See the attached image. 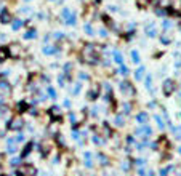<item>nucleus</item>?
I'll list each match as a JSON object with an SVG mask.
<instances>
[{
  "label": "nucleus",
  "instance_id": "8",
  "mask_svg": "<svg viewBox=\"0 0 181 176\" xmlns=\"http://www.w3.org/2000/svg\"><path fill=\"white\" fill-rule=\"evenodd\" d=\"M151 133H152V130L149 128V125H141L140 128L136 130V134L140 138H144V139H147L149 136H151Z\"/></svg>",
  "mask_w": 181,
  "mask_h": 176
},
{
  "label": "nucleus",
  "instance_id": "6",
  "mask_svg": "<svg viewBox=\"0 0 181 176\" xmlns=\"http://www.w3.org/2000/svg\"><path fill=\"white\" fill-rule=\"evenodd\" d=\"M162 90H163L165 96H170V94L175 91V82H173L172 78H167L165 82H163V85H162Z\"/></svg>",
  "mask_w": 181,
  "mask_h": 176
},
{
  "label": "nucleus",
  "instance_id": "25",
  "mask_svg": "<svg viewBox=\"0 0 181 176\" xmlns=\"http://www.w3.org/2000/svg\"><path fill=\"white\" fill-rule=\"evenodd\" d=\"M130 55H132V61L133 63H140V53H138L136 50H132Z\"/></svg>",
  "mask_w": 181,
  "mask_h": 176
},
{
  "label": "nucleus",
  "instance_id": "36",
  "mask_svg": "<svg viewBox=\"0 0 181 176\" xmlns=\"http://www.w3.org/2000/svg\"><path fill=\"white\" fill-rule=\"evenodd\" d=\"M122 168H123L125 171H128V170H130V163H128L127 160H125V162H122Z\"/></svg>",
  "mask_w": 181,
  "mask_h": 176
},
{
  "label": "nucleus",
  "instance_id": "5",
  "mask_svg": "<svg viewBox=\"0 0 181 176\" xmlns=\"http://www.w3.org/2000/svg\"><path fill=\"white\" fill-rule=\"evenodd\" d=\"M120 91H122L123 96H127V98L133 96V94L136 93L135 88H133V85H132L130 82H122V83H120Z\"/></svg>",
  "mask_w": 181,
  "mask_h": 176
},
{
  "label": "nucleus",
  "instance_id": "47",
  "mask_svg": "<svg viewBox=\"0 0 181 176\" xmlns=\"http://www.w3.org/2000/svg\"><path fill=\"white\" fill-rule=\"evenodd\" d=\"M127 143H128V144H133V143H135V139H133L132 136H128V138H127Z\"/></svg>",
  "mask_w": 181,
  "mask_h": 176
},
{
  "label": "nucleus",
  "instance_id": "29",
  "mask_svg": "<svg viewBox=\"0 0 181 176\" xmlns=\"http://www.w3.org/2000/svg\"><path fill=\"white\" fill-rule=\"evenodd\" d=\"M93 141H95V144H98V146H103V144H104V139L100 138V134H95V136H93Z\"/></svg>",
  "mask_w": 181,
  "mask_h": 176
},
{
  "label": "nucleus",
  "instance_id": "53",
  "mask_svg": "<svg viewBox=\"0 0 181 176\" xmlns=\"http://www.w3.org/2000/svg\"><path fill=\"white\" fill-rule=\"evenodd\" d=\"M2 173H3V168H2V163H0V176H2Z\"/></svg>",
  "mask_w": 181,
  "mask_h": 176
},
{
  "label": "nucleus",
  "instance_id": "42",
  "mask_svg": "<svg viewBox=\"0 0 181 176\" xmlns=\"http://www.w3.org/2000/svg\"><path fill=\"white\" fill-rule=\"evenodd\" d=\"M135 162H136V165H140V167L146 163V160H143V158H138V160H135Z\"/></svg>",
  "mask_w": 181,
  "mask_h": 176
},
{
  "label": "nucleus",
  "instance_id": "41",
  "mask_svg": "<svg viewBox=\"0 0 181 176\" xmlns=\"http://www.w3.org/2000/svg\"><path fill=\"white\" fill-rule=\"evenodd\" d=\"M10 165H19V158H11Z\"/></svg>",
  "mask_w": 181,
  "mask_h": 176
},
{
  "label": "nucleus",
  "instance_id": "23",
  "mask_svg": "<svg viewBox=\"0 0 181 176\" xmlns=\"http://www.w3.org/2000/svg\"><path fill=\"white\" fill-rule=\"evenodd\" d=\"M31 151H32V143H27L26 146H24V151H23V157H27L31 154Z\"/></svg>",
  "mask_w": 181,
  "mask_h": 176
},
{
  "label": "nucleus",
  "instance_id": "17",
  "mask_svg": "<svg viewBox=\"0 0 181 176\" xmlns=\"http://www.w3.org/2000/svg\"><path fill=\"white\" fill-rule=\"evenodd\" d=\"M114 125H116V127H123V125H125V118H123L122 114H117V115L114 117Z\"/></svg>",
  "mask_w": 181,
  "mask_h": 176
},
{
  "label": "nucleus",
  "instance_id": "33",
  "mask_svg": "<svg viewBox=\"0 0 181 176\" xmlns=\"http://www.w3.org/2000/svg\"><path fill=\"white\" fill-rule=\"evenodd\" d=\"M48 96H50L51 99H56V91H54L51 87H48Z\"/></svg>",
  "mask_w": 181,
  "mask_h": 176
},
{
  "label": "nucleus",
  "instance_id": "13",
  "mask_svg": "<svg viewBox=\"0 0 181 176\" xmlns=\"http://www.w3.org/2000/svg\"><path fill=\"white\" fill-rule=\"evenodd\" d=\"M136 122L140 125H147V122H149V115L146 114V112H140L136 115Z\"/></svg>",
  "mask_w": 181,
  "mask_h": 176
},
{
  "label": "nucleus",
  "instance_id": "37",
  "mask_svg": "<svg viewBox=\"0 0 181 176\" xmlns=\"http://www.w3.org/2000/svg\"><path fill=\"white\" fill-rule=\"evenodd\" d=\"M172 26H173V24H172V21H163V29H170Z\"/></svg>",
  "mask_w": 181,
  "mask_h": 176
},
{
  "label": "nucleus",
  "instance_id": "39",
  "mask_svg": "<svg viewBox=\"0 0 181 176\" xmlns=\"http://www.w3.org/2000/svg\"><path fill=\"white\" fill-rule=\"evenodd\" d=\"M147 174V171L144 170V168H140V170H138V176H146Z\"/></svg>",
  "mask_w": 181,
  "mask_h": 176
},
{
  "label": "nucleus",
  "instance_id": "52",
  "mask_svg": "<svg viewBox=\"0 0 181 176\" xmlns=\"http://www.w3.org/2000/svg\"><path fill=\"white\" fill-rule=\"evenodd\" d=\"M146 176H154V171H147V174Z\"/></svg>",
  "mask_w": 181,
  "mask_h": 176
},
{
  "label": "nucleus",
  "instance_id": "2",
  "mask_svg": "<svg viewBox=\"0 0 181 176\" xmlns=\"http://www.w3.org/2000/svg\"><path fill=\"white\" fill-rule=\"evenodd\" d=\"M61 16H63L64 23H66V24H69V26H74V24H75V21H77L75 13H74L71 8H64V10H63V13H61Z\"/></svg>",
  "mask_w": 181,
  "mask_h": 176
},
{
  "label": "nucleus",
  "instance_id": "16",
  "mask_svg": "<svg viewBox=\"0 0 181 176\" xmlns=\"http://www.w3.org/2000/svg\"><path fill=\"white\" fill-rule=\"evenodd\" d=\"M16 147H18V146H16V141H15V139H8V146H7V151H8L10 154L16 152V151H18Z\"/></svg>",
  "mask_w": 181,
  "mask_h": 176
},
{
  "label": "nucleus",
  "instance_id": "27",
  "mask_svg": "<svg viewBox=\"0 0 181 176\" xmlns=\"http://www.w3.org/2000/svg\"><path fill=\"white\" fill-rule=\"evenodd\" d=\"M173 168H175V167H165V168H162L160 176H168V173H172V171H173Z\"/></svg>",
  "mask_w": 181,
  "mask_h": 176
},
{
  "label": "nucleus",
  "instance_id": "48",
  "mask_svg": "<svg viewBox=\"0 0 181 176\" xmlns=\"http://www.w3.org/2000/svg\"><path fill=\"white\" fill-rule=\"evenodd\" d=\"M3 101H5V98H3V94H2V93H0V106H2V104H3Z\"/></svg>",
  "mask_w": 181,
  "mask_h": 176
},
{
  "label": "nucleus",
  "instance_id": "14",
  "mask_svg": "<svg viewBox=\"0 0 181 176\" xmlns=\"http://www.w3.org/2000/svg\"><path fill=\"white\" fill-rule=\"evenodd\" d=\"M42 51H44L45 55L51 56V55H56V53H58V48L53 47V45H47V47H44V50H42Z\"/></svg>",
  "mask_w": 181,
  "mask_h": 176
},
{
  "label": "nucleus",
  "instance_id": "30",
  "mask_svg": "<svg viewBox=\"0 0 181 176\" xmlns=\"http://www.w3.org/2000/svg\"><path fill=\"white\" fill-rule=\"evenodd\" d=\"M85 32H87V35H95V29L90 24H85Z\"/></svg>",
  "mask_w": 181,
  "mask_h": 176
},
{
  "label": "nucleus",
  "instance_id": "40",
  "mask_svg": "<svg viewBox=\"0 0 181 176\" xmlns=\"http://www.w3.org/2000/svg\"><path fill=\"white\" fill-rule=\"evenodd\" d=\"M173 131L176 133V138H181V127H178V128H173Z\"/></svg>",
  "mask_w": 181,
  "mask_h": 176
},
{
  "label": "nucleus",
  "instance_id": "50",
  "mask_svg": "<svg viewBox=\"0 0 181 176\" xmlns=\"http://www.w3.org/2000/svg\"><path fill=\"white\" fill-rule=\"evenodd\" d=\"M64 106H66V107H71V101L66 99V101H64Z\"/></svg>",
  "mask_w": 181,
  "mask_h": 176
},
{
  "label": "nucleus",
  "instance_id": "7",
  "mask_svg": "<svg viewBox=\"0 0 181 176\" xmlns=\"http://www.w3.org/2000/svg\"><path fill=\"white\" fill-rule=\"evenodd\" d=\"M100 91H101V88H100V85H98V83L91 85V88H90V91H88V94H87V98H88L90 101L98 99V96H100Z\"/></svg>",
  "mask_w": 181,
  "mask_h": 176
},
{
  "label": "nucleus",
  "instance_id": "15",
  "mask_svg": "<svg viewBox=\"0 0 181 176\" xmlns=\"http://www.w3.org/2000/svg\"><path fill=\"white\" fill-rule=\"evenodd\" d=\"M8 58H10V55H8V48H7V47H0V63L7 61Z\"/></svg>",
  "mask_w": 181,
  "mask_h": 176
},
{
  "label": "nucleus",
  "instance_id": "11",
  "mask_svg": "<svg viewBox=\"0 0 181 176\" xmlns=\"http://www.w3.org/2000/svg\"><path fill=\"white\" fill-rule=\"evenodd\" d=\"M8 55L10 56H15V58H21L23 56V50H21L19 45H11L8 48Z\"/></svg>",
  "mask_w": 181,
  "mask_h": 176
},
{
  "label": "nucleus",
  "instance_id": "20",
  "mask_svg": "<svg viewBox=\"0 0 181 176\" xmlns=\"http://www.w3.org/2000/svg\"><path fill=\"white\" fill-rule=\"evenodd\" d=\"M35 37H37V32H35L34 29L26 31V34H24V38H26V40H32V38H35Z\"/></svg>",
  "mask_w": 181,
  "mask_h": 176
},
{
  "label": "nucleus",
  "instance_id": "28",
  "mask_svg": "<svg viewBox=\"0 0 181 176\" xmlns=\"http://www.w3.org/2000/svg\"><path fill=\"white\" fill-rule=\"evenodd\" d=\"M98 158H100V163L101 165H107L109 163V158L106 155H103V154H98Z\"/></svg>",
  "mask_w": 181,
  "mask_h": 176
},
{
  "label": "nucleus",
  "instance_id": "10",
  "mask_svg": "<svg viewBox=\"0 0 181 176\" xmlns=\"http://www.w3.org/2000/svg\"><path fill=\"white\" fill-rule=\"evenodd\" d=\"M144 32L147 34V37H156V35H157L156 24H154V23H147V24L144 26Z\"/></svg>",
  "mask_w": 181,
  "mask_h": 176
},
{
  "label": "nucleus",
  "instance_id": "22",
  "mask_svg": "<svg viewBox=\"0 0 181 176\" xmlns=\"http://www.w3.org/2000/svg\"><path fill=\"white\" fill-rule=\"evenodd\" d=\"M23 28V21L21 19H15V21H13V24H11V29L13 31H19Z\"/></svg>",
  "mask_w": 181,
  "mask_h": 176
},
{
  "label": "nucleus",
  "instance_id": "24",
  "mask_svg": "<svg viewBox=\"0 0 181 176\" xmlns=\"http://www.w3.org/2000/svg\"><path fill=\"white\" fill-rule=\"evenodd\" d=\"M50 114H51V115H58V118H61V109H59L58 106L51 107V109H50Z\"/></svg>",
  "mask_w": 181,
  "mask_h": 176
},
{
  "label": "nucleus",
  "instance_id": "21",
  "mask_svg": "<svg viewBox=\"0 0 181 176\" xmlns=\"http://www.w3.org/2000/svg\"><path fill=\"white\" fill-rule=\"evenodd\" d=\"M112 58H114V61H116L117 64H120V66L123 64V56L120 55L119 51H114V53H112Z\"/></svg>",
  "mask_w": 181,
  "mask_h": 176
},
{
  "label": "nucleus",
  "instance_id": "45",
  "mask_svg": "<svg viewBox=\"0 0 181 176\" xmlns=\"http://www.w3.org/2000/svg\"><path fill=\"white\" fill-rule=\"evenodd\" d=\"M21 141H24V134H18V136H16V143H21Z\"/></svg>",
  "mask_w": 181,
  "mask_h": 176
},
{
  "label": "nucleus",
  "instance_id": "1",
  "mask_svg": "<svg viewBox=\"0 0 181 176\" xmlns=\"http://www.w3.org/2000/svg\"><path fill=\"white\" fill-rule=\"evenodd\" d=\"M96 45H85L82 50V59L88 63V64H98V59H100V53L96 51L95 48Z\"/></svg>",
  "mask_w": 181,
  "mask_h": 176
},
{
  "label": "nucleus",
  "instance_id": "34",
  "mask_svg": "<svg viewBox=\"0 0 181 176\" xmlns=\"http://www.w3.org/2000/svg\"><path fill=\"white\" fill-rule=\"evenodd\" d=\"M119 74H122V75H127L128 74V69H127V67H125L123 64L120 66V69H119Z\"/></svg>",
  "mask_w": 181,
  "mask_h": 176
},
{
  "label": "nucleus",
  "instance_id": "9",
  "mask_svg": "<svg viewBox=\"0 0 181 176\" xmlns=\"http://www.w3.org/2000/svg\"><path fill=\"white\" fill-rule=\"evenodd\" d=\"M0 93L3 94V96H8L11 93V85L7 82L5 78H0Z\"/></svg>",
  "mask_w": 181,
  "mask_h": 176
},
{
  "label": "nucleus",
  "instance_id": "12",
  "mask_svg": "<svg viewBox=\"0 0 181 176\" xmlns=\"http://www.w3.org/2000/svg\"><path fill=\"white\" fill-rule=\"evenodd\" d=\"M0 21H2L3 24H8L11 21V13L7 8H2V11H0Z\"/></svg>",
  "mask_w": 181,
  "mask_h": 176
},
{
  "label": "nucleus",
  "instance_id": "51",
  "mask_svg": "<svg viewBox=\"0 0 181 176\" xmlns=\"http://www.w3.org/2000/svg\"><path fill=\"white\" fill-rule=\"evenodd\" d=\"M0 40H2V42H5V40H7V35H3V34H0Z\"/></svg>",
  "mask_w": 181,
  "mask_h": 176
},
{
  "label": "nucleus",
  "instance_id": "54",
  "mask_svg": "<svg viewBox=\"0 0 181 176\" xmlns=\"http://www.w3.org/2000/svg\"><path fill=\"white\" fill-rule=\"evenodd\" d=\"M179 154H181V147H179Z\"/></svg>",
  "mask_w": 181,
  "mask_h": 176
},
{
  "label": "nucleus",
  "instance_id": "31",
  "mask_svg": "<svg viewBox=\"0 0 181 176\" xmlns=\"http://www.w3.org/2000/svg\"><path fill=\"white\" fill-rule=\"evenodd\" d=\"M154 118H156V122H157L159 128H163V127H165V123H163V120L160 118V115H154Z\"/></svg>",
  "mask_w": 181,
  "mask_h": 176
},
{
  "label": "nucleus",
  "instance_id": "44",
  "mask_svg": "<svg viewBox=\"0 0 181 176\" xmlns=\"http://www.w3.org/2000/svg\"><path fill=\"white\" fill-rule=\"evenodd\" d=\"M173 171L176 173V176H181V167H175V168H173Z\"/></svg>",
  "mask_w": 181,
  "mask_h": 176
},
{
  "label": "nucleus",
  "instance_id": "3",
  "mask_svg": "<svg viewBox=\"0 0 181 176\" xmlns=\"http://www.w3.org/2000/svg\"><path fill=\"white\" fill-rule=\"evenodd\" d=\"M10 130H16V131H19L23 127H24V120L18 115V117H13L10 122H8V125H7Z\"/></svg>",
  "mask_w": 181,
  "mask_h": 176
},
{
  "label": "nucleus",
  "instance_id": "46",
  "mask_svg": "<svg viewBox=\"0 0 181 176\" xmlns=\"http://www.w3.org/2000/svg\"><path fill=\"white\" fill-rule=\"evenodd\" d=\"M80 88H82V87H80V83H77V87L74 88V91H72V93H74V94H77V93L80 91Z\"/></svg>",
  "mask_w": 181,
  "mask_h": 176
},
{
  "label": "nucleus",
  "instance_id": "38",
  "mask_svg": "<svg viewBox=\"0 0 181 176\" xmlns=\"http://www.w3.org/2000/svg\"><path fill=\"white\" fill-rule=\"evenodd\" d=\"M58 82H59V85H61V87H64V85H66V82H64V75H59V77H58Z\"/></svg>",
  "mask_w": 181,
  "mask_h": 176
},
{
  "label": "nucleus",
  "instance_id": "18",
  "mask_svg": "<svg viewBox=\"0 0 181 176\" xmlns=\"http://www.w3.org/2000/svg\"><path fill=\"white\" fill-rule=\"evenodd\" d=\"M16 109H18V112H26L27 109H29V106H27V101H19V103L16 104Z\"/></svg>",
  "mask_w": 181,
  "mask_h": 176
},
{
  "label": "nucleus",
  "instance_id": "43",
  "mask_svg": "<svg viewBox=\"0 0 181 176\" xmlns=\"http://www.w3.org/2000/svg\"><path fill=\"white\" fill-rule=\"evenodd\" d=\"M100 35L101 37H107V29H100Z\"/></svg>",
  "mask_w": 181,
  "mask_h": 176
},
{
  "label": "nucleus",
  "instance_id": "49",
  "mask_svg": "<svg viewBox=\"0 0 181 176\" xmlns=\"http://www.w3.org/2000/svg\"><path fill=\"white\" fill-rule=\"evenodd\" d=\"M80 78H82V80H87L88 75H87V74H80Z\"/></svg>",
  "mask_w": 181,
  "mask_h": 176
},
{
  "label": "nucleus",
  "instance_id": "35",
  "mask_svg": "<svg viewBox=\"0 0 181 176\" xmlns=\"http://www.w3.org/2000/svg\"><path fill=\"white\" fill-rule=\"evenodd\" d=\"M151 85H152V77H151V75H147V78H146V88H147V90H151Z\"/></svg>",
  "mask_w": 181,
  "mask_h": 176
},
{
  "label": "nucleus",
  "instance_id": "4",
  "mask_svg": "<svg viewBox=\"0 0 181 176\" xmlns=\"http://www.w3.org/2000/svg\"><path fill=\"white\" fill-rule=\"evenodd\" d=\"M18 176H37V168L32 165H23L18 171Z\"/></svg>",
  "mask_w": 181,
  "mask_h": 176
},
{
  "label": "nucleus",
  "instance_id": "26",
  "mask_svg": "<svg viewBox=\"0 0 181 176\" xmlns=\"http://www.w3.org/2000/svg\"><path fill=\"white\" fill-rule=\"evenodd\" d=\"M122 111H123V114H125V115H128V114L132 112V104H128V103H125V104L122 106Z\"/></svg>",
  "mask_w": 181,
  "mask_h": 176
},
{
  "label": "nucleus",
  "instance_id": "32",
  "mask_svg": "<svg viewBox=\"0 0 181 176\" xmlns=\"http://www.w3.org/2000/svg\"><path fill=\"white\" fill-rule=\"evenodd\" d=\"M160 40H162V43H163V45H168V43L172 42V38H170L168 35H162V37H160Z\"/></svg>",
  "mask_w": 181,
  "mask_h": 176
},
{
  "label": "nucleus",
  "instance_id": "19",
  "mask_svg": "<svg viewBox=\"0 0 181 176\" xmlns=\"http://www.w3.org/2000/svg\"><path fill=\"white\" fill-rule=\"evenodd\" d=\"M144 74H146V67H144V66H143V67H138V71L135 72V77H136V80H143Z\"/></svg>",
  "mask_w": 181,
  "mask_h": 176
}]
</instances>
